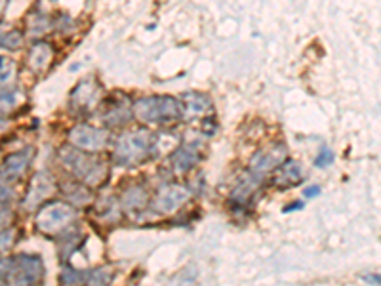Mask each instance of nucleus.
I'll return each mask as SVG.
<instances>
[{
  "label": "nucleus",
  "instance_id": "1",
  "mask_svg": "<svg viewBox=\"0 0 381 286\" xmlns=\"http://www.w3.org/2000/svg\"><path fill=\"white\" fill-rule=\"evenodd\" d=\"M159 151V135L149 130H135L122 134L115 143L113 160L119 166H137L153 159Z\"/></svg>",
  "mask_w": 381,
  "mask_h": 286
},
{
  "label": "nucleus",
  "instance_id": "2",
  "mask_svg": "<svg viewBox=\"0 0 381 286\" xmlns=\"http://www.w3.org/2000/svg\"><path fill=\"white\" fill-rule=\"evenodd\" d=\"M134 115L145 124L166 126L179 122L185 117V105L170 95H151L135 102Z\"/></svg>",
  "mask_w": 381,
  "mask_h": 286
},
{
  "label": "nucleus",
  "instance_id": "3",
  "mask_svg": "<svg viewBox=\"0 0 381 286\" xmlns=\"http://www.w3.org/2000/svg\"><path fill=\"white\" fill-rule=\"evenodd\" d=\"M59 159L75 178L88 185H101L109 175V166L104 160L95 159L90 153L80 151L77 147H63L59 151Z\"/></svg>",
  "mask_w": 381,
  "mask_h": 286
},
{
  "label": "nucleus",
  "instance_id": "4",
  "mask_svg": "<svg viewBox=\"0 0 381 286\" xmlns=\"http://www.w3.org/2000/svg\"><path fill=\"white\" fill-rule=\"evenodd\" d=\"M77 220V210L69 202L54 200L40 207L37 214V229L44 235H57Z\"/></svg>",
  "mask_w": 381,
  "mask_h": 286
},
{
  "label": "nucleus",
  "instance_id": "5",
  "mask_svg": "<svg viewBox=\"0 0 381 286\" xmlns=\"http://www.w3.org/2000/svg\"><path fill=\"white\" fill-rule=\"evenodd\" d=\"M44 277V262L40 256L19 254L8 258L6 283L8 285H35Z\"/></svg>",
  "mask_w": 381,
  "mask_h": 286
},
{
  "label": "nucleus",
  "instance_id": "6",
  "mask_svg": "<svg viewBox=\"0 0 381 286\" xmlns=\"http://www.w3.org/2000/svg\"><path fill=\"white\" fill-rule=\"evenodd\" d=\"M111 140V135L107 130L94 128L90 124H77L69 130V142L72 147H77L80 151L97 153L107 147V143Z\"/></svg>",
  "mask_w": 381,
  "mask_h": 286
},
{
  "label": "nucleus",
  "instance_id": "7",
  "mask_svg": "<svg viewBox=\"0 0 381 286\" xmlns=\"http://www.w3.org/2000/svg\"><path fill=\"white\" fill-rule=\"evenodd\" d=\"M190 193L187 187H182V185H166L164 189L159 191V195L155 197V202H153V208L155 212L159 214H170V212H175L177 208L183 207L187 200H189Z\"/></svg>",
  "mask_w": 381,
  "mask_h": 286
},
{
  "label": "nucleus",
  "instance_id": "8",
  "mask_svg": "<svg viewBox=\"0 0 381 286\" xmlns=\"http://www.w3.org/2000/svg\"><path fill=\"white\" fill-rule=\"evenodd\" d=\"M56 191V182L54 178L48 174V172H39V174L32 178L31 187L27 191V197H25L23 204L27 210H35V208L42 204L44 200Z\"/></svg>",
  "mask_w": 381,
  "mask_h": 286
},
{
  "label": "nucleus",
  "instance_id": "9",
  "mask_svg": "<svg viewBox=\"0 0 381 286\" xmlns=\"http://www.w3.org/2000/svg\"><path fill=\"white\" fill-rule=\"evenodd\" d=\"M97 97H99V84L95 82V79H86L72 90L71 104L79 111H88L97 104Z\"/></svg>",
  "mask_w": 381,
  "mask_h": 286
},
{
  "label": "nucleus",
  "instance_id": "10",
  "mask_svg": "<svg viewBox=\"0 0 381 286\" xmlns=\"http://www.w3.org/2000/svg\"><path fill=\"white\" fill-rule=\"evenodd\" d=\"M200 159H202V153H200L199 145H195V143L190 145V143H187V145H182L179 149H175V151L172 153V157H170V166H172L174 172L183 174V172H189L193 166H197L200 162Z\"/></svg>",
  "mask_w": 381,
  "mask_h": 286
},
{
  "label": "nucleus",
  "instance_id": "11",
  "mask_svg": "<svg viewBox=\"0 0 381 286\" xmlns=\"http://www.w3.org/2000/svg\"><path fill=\"white\" fill-rule=\"evenodd\" d=\"M286 157V147L284 143L282 145H275V147H269L267 151H262L260 155H255L254 160H252V172L255 174H267L271 170H275L278 164H282V160Z\"/></svg>",
  "mask_w": 381,
  "mask_h": 286
},
{
  "label": "nucleus",
  "instance_id": "12",
  "mask_svg": "<svg viewBox=\"0 0 381 286\" xmlns=\"http://www.w3.org/2000/svg\"><path fill=\"white\" fill-rule=\"evenodd\" d=\"M32 160V149H23L17 151L14 155H10L8 159L4 160V164L0 168V178L2 180H17L19 175L25 174V170L29 168Z\"/></svg>",
  "mask_w": 381,
  "mask_h": 286
},
{
  "label": "nucleus",
  "instance_id": "13",
  "mask_svg": "<svg viewBox=\"0 0 381 286\" xmlns=\"http://www.w3.org/2000/svg\"><path fill=\"white\" fill-rule=\"evenodd\" d=\"M278 174L273 178V183L277 187H292L295 183L302 182V166L294 162V160H288L284 164H278Z\"/></svg>",
  "mask_w": 381,
  "mask_h": 286
},
{
  "label": "nucleus",
  "instance_id": "14",
  "mask_svg": "<svg viewBox=\"0 0 381 286\" xmlns=\"http://www.w3.org/2000/svg\"><path fill=\"white\" fill-rule=\"evenodd\" d=\"M54 56V50L48 42H37L29 52V67L32 73H42L46 69Z\"/></svg>",
  "mask_w": 381,
  "mask_h": 286
},
{
  "label": "nucleus",
  "instance_id": "15",
  "mask_svg": "<svg viewBox=\"0 0 381 286\" xmlns=\"http://www.w3.org/2000/svg\"><path fill=\"white\" fill-rule=\"evenodd\" d=\"M21 104V95L17 92H2L0 94V117H8L10 113H14Z\"/></svg>",
  "mask_w": 381,
  "mask_h": 286
},
{
  "label": "nucleus",
  "instance_id": "16",
  "mask_svg": "<svg viewBox=\"0 0 381 286\" xmlns=\"http://www.w3.org/2000/svg\"><path fill=\"white\" fill-rule=\"evenodd\" d=\"M23 44V35L19 31H6L0 27V48L6 50H17Z\"/></svg>",
  "mask_w": 381,
  "mask_h": 286
},
{
  "label": "nucleus",
  "instance_id": "17",
  "mask_svg": "<svg viewBox=\"0 0 381 286\" xmlns=\"http://www.w3.org/2000/svg\"><path fill=\"white\" fill-rule=\"evenodd\" d=\"M193 102H185V113L189 111L193 115H199V113H204L206 109H210V99L206 95L202 94H190L189 95Z\"/></svg>",
  "mask_w": 381,
  "mask_h": 286
},
{
  "label": "nucleus",
  "instance_id": "18",
  "mask_svg": "<svg viewBox=\"0 0 381 286\" xmlns=\"http://www.w3.org/2000/svg\"><path fill=\"white\" fill-rule=\"evenodd\" d=\"M145 199H147V193H145L141 187H132L130 191H126L124 204H126L128 208H139L145 204Z\"/></svg>",
  "mask_w": 381,
  "mask_h": 286
},
{
  "label": "nucleus",
  "instance_id": "19",
  "mask_svg": "<svg viewBox=\"0 0 381 286\" xmlns=\"http://www.w3.org/2000/svg\"><path fill=\"white\" fill-rule=\"evenodd\" d=\"M14 80H16V65H0V92L8 90L10 84H14Z\"/></svg>",
  "mask_w": 381,
  "mask_h": 286
},
{
  "label": "nucleus",
  "instance_id": "20",
  "mask_svg": "<svg viewBox=\"0 0 381 286\" xmlns=\"http://www.w3.org/2000/svg\"><path fill=\"white\" fill-rule=\"evenodd\" d=\"M52 29V21H50V17L48 16H40L37 21H29V31L31 35H44L46 31Z\"/></svg>",
  "mask_w": 381,
  "mask_h": 286
},
{
  "label": "nucleus",
  "instance_id": "21",
  "mask_svg": "<svg viewBox=\"0 0 381 286\" xmlns=\"http://www.w3.org/2000/svg\"><path fill=\"white\" fill-rule=\"evenodd\" d=\"M14 242H16V231L14 229L0 231V254H2V252H6Z\"/></svg>",
  "mask_w": 381,
  "mask_h": 286
},
{
  "label": "nucleus",
  "instance_id": "22",
  "mask_svg": "<svg viewBox=\"0 0 381 286\" xmlns=\"http://www.w3.org/2000/svg\"><path fill=\"white\" fill-rule=\"evenodd\" d=\"M333 162V153L328 149V147H322L320 153L317 155V159H315V166L317 168H326L330 166Z\"/></svg>",
  "mask_w": 381,
  "mask_h": 286
},
{
  "label": "nucleus",
  "instance_id": "23",
  "mask_svg": "<svg viewBox=\"0 0 381 286\" xmlns=\"http://www.w3.org/2000/svg\"><path fill=\"white\" fill-rule=\"evenodd\" d=\"M12 199H14V191H12V187H8L4 182H0V202H6V204H8Z\"/></svg>",
  "mask_w": 381,
  "mask_h": 286
},
{
  "label": "nucleus",
  "instance_id": "24",
  "mask_svg": "<svg viewBox=\"0 0 381 286\" xmlns=\"http://www.w3.org/2000/svg\"><path fill=\"white\" fill-rule=\"evenodd\" d=\"M10 220H12V210H10L6 202H0V227L8 225Z\"/></svg>",
  "mask_w": 381,
  "mask_h": 286
},
{
  "label": "nucleus",
  "instance_id": "25",
  "mask_svg": "<svg viewBox=\"0 0 381 286\" xmlns=\"http://www.w3.org/2000/svg\"><path fill=\"white\" fill-rule=\"evenodd\" d=\"M318 195H320V187L318 185H311V187L303 191V197L305 199H313V197H318Z\"/></svg>",
  "mask_w": 381,
  "mask_h": 286
},
{
  "label": "nucleus",
  "instance_id": "26",
  "mask_svg": "<svg viewBox=\"0 0 381 286\" xmlns=\"http://www.w3.org/2000/svg\"><path fill=\"white\" fill-rule=\"evenodd\" d=\"M6 269H8V260H0V285L6 283Z\"/></svg>",
  "mask_w": 381,
  "mask_h": 286
},
{
  "label": "nucleus",
  "instance_id": "27",
  "mask_svg": "<svg viewBox=\"0 0 381 286\" xmlns=\"http://www.w3.org/2000/svg\"><path fill=\"white\" fill-rule=\"evenodd\" d=\"M303 202H294V204H290L288 208H284V212H292V210H302Z\"/></svg>",
  "mask_w": 381,
  "mask_h": 286
},
{
  "label": "nucleus",
  "instance_id": "28",
  "mask_svg": "<svg viewBox=\"0 0 381 286\" xmlns=\"http://www.w3.org/2000/svg\"><path fill=\"white\" fill-rule=\"evenodd\" d=\"M368 283H373V285H380V275H368V277H364Z\"/></svg>",
  "mask_w": 381,
  "mask_h": 286
},
{
  "label": "nucleus",
  "instance_id": "29",
  "mask_svg": "<svg viewBox=\"0 0 381 286\" xmlns=\"http://www.w3.org/2000/svg\"><path fill=\"white\" fill-rule=\"evenodd\" d=\"M6 4H8V0H0V16L4 14V10H6Z\"/></svg>",
  "mask_w": 381,
  "mask_h": 286
},
{
  "label": "nucleus",
  "instance_id": "30",
  "mask_svg": "<svg viewBox=\"0 0 381 286\" xmlns=\"http://www.w3.org/2000/svg\"><path fill=\"white\" fill-rule=\"evenodd\" d=\"M6 124H8V122H6V120H4V119H2V117H0V132H2L4 128H6Z\"/></svg>",
  "mask_w": 381,
  "mask_h": 286
}]
</instances>
